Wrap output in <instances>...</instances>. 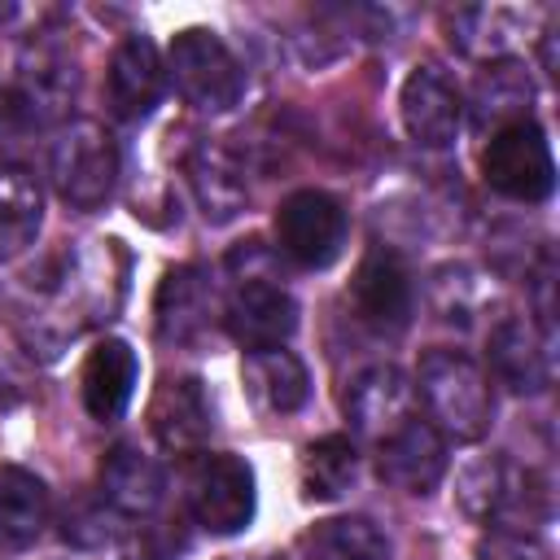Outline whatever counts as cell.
Wrapping results in <instances>:
<instances>
[{"instance_id":"6da1fadb","label":"cell","mask_w":560,"mask_h":560,"mask_svg":"<svg viewBox=\"0 0 560 560\" xmlns=\"http://www.w3.org/2000/svg\"><path fill=\"white\" fill-rule=\"evenodd\" d=\"M416 402H424V420L446 442H481L494 420V385L486 368L455 346H433L416 368Z\"/></svg>"},{"instance_id":"7a4b0ae2","label":"cell","mask_w":560,"mask_h":560,"mask_svg":"<svg viewBox=\"0 0 560 560\" xmlns=\"http://www.w3.org/2000/svg\"><path fill=\"white\" fill-rule=\"evenodd\" d=\"M166 79L184 96V105L201 114H228L245 96V66L210 26L175 31L166 48Z\"/></svg>"},{"instance_id":"3957f363","label":"cell","mask_w":560,"mask_h":560,"mask_svg":"<svg viewBox=\"0 0 560 560\" xmlns=\"http://www.w3.org/2000/svg\"><path fill=\"white\" fill-rule=\"evenodd\" d=\"M459 508L481 525H508L538 534V521H547V481L534 468H521L503 455H486L464 468L459 477Z\"/></svg>"},{"instance_id":"277c9868","label":"cell","mask_w":560,"mask_h":560,"mask_svg":"<svg viewBox=\"0 0 560 560\" xmlns=\"http://www.w3.org/2000/svg\"><path fill=\"white\" fill-rule=\"evenodd\" d=\"M48 175L70 210H101L118 188V149L92 118L61 122L48 149Z\"/></svg>"},{"instance_id":"5b68a950","label":"cell","mask_w":560,"mask_h":560,"mask_svg":"<svg viewBox=\"0 0 560 560\" xmlns=\"http://www.w3.org/2000/svg\"><path fill=\"white\" fill-rule=\"evenodd\" d=\"M184 499L206 534H241L258 508L254 468L232 451H197L184 472Z\"/></svg>"},{"instance_id":"8992f818","label":"cell","mask_w":560,"mask_h":560,"mask_svg":"<svg viewBox=\"0 0 560 560\" xmlns=\"http://www.w3.org/2000/svg\"><path fill=\"white\" fill-rule=\"evenodd\" d=\"M481 175L486 184L508 197V201H542L556 188V158H551V140L534 118L508 122L499 131H490L486 149H481Z\"/></svg>"},{"instance_id":"52a82bcc","label":"cell","mask_w":560,"mask_h":560,"mask_svg":"<svg viewBox=\"0 0 560 560\" xmlns=\"http://www.w3.org/2000/svg\"><path fill=\"white\" fill-rule=\"evenodd\" d=\"M346 206L324 188H298L276 210V245L298 267H328L346 249Z\"/></svg>"},{"instance_id":"ba28073f","label":"cell","mask_w":560,"mask_h":560,"mask_svg":"<svg viewBox=\"0 0 560 560\" xmlns=\"http://www.w3.org/2000/svg\"><path fill=\"white\" fill-rule=\"evenodd\" d=\"M70 96H74V70H66V61L57 57L26 61L0 88V140H26L57 127Z\"/></svg>"},{"instance_id":"9c48e42d","label":"cell","mask_w":560,"mask_h":560,"mask_svg":"<svg viewBox=\"0 0 560 560\" xmlns=\"http://www.w3.org/2000/svg\"><path fill=\"white\" fill-rule=\"evenodd\" d=\"M223 324L232 341L245 346L249 354L284 350L289 337L298 332V298L276 276H236L223 302Z\"/></svg>"},{"instance_id":"30bf717a","label":"cell","mask_w":560,"mask_h":560,"mask_svg":"<svg viewBox=\"0 0 560 560\" xmlns=\"http://www.w3.org/2000/svg\"><path fill=\"white\" fill-rule=\"evenodd\" d=\"M398 118L420 149H446L464 127V92L442 66L424 61L398 88Z\"/></svg>"},{"instance_id":"8fae6325","label":"cell","mask_w":560,"mask_h":560,"mask_svg":"<svg viewBox=\"0 0 560 560\" xmlns=\"http://www.w3.org/2000/svg\"><path fill=\"white\" fill-rule=\"evenodd\" d=\"M341 411H346L354 438L376 446L381 438H389L398 424H407L416 416V381L398 363H372L346 385Z\"/></svg>"},{"instance_id":"7c38bea8","label":"cell","mask_w":560,"mask_h":560,"mask_svg":"<svg viewBox=\"0 0 560 560\" xmlns=\"http://www.w3.org/2000/svg\"><path fill=\"white\" fill-rule=\"evenodd\" d=\"M446 438L416 411L389 438L376 442V472L402 494H433L446 477Z\"/></svg>"},{"instance_id":"4fadbf2b","label":"cell","mask_w":560,"mask_h":560,"mask_svg":"<svg viewBox=\"0 0 560 560\" xmlns=\"http://www.w3.org/2000/svg\"><path fill=\"white\" fill-rule=\"evenodd\" d=\"M166 88V61L149 35H122L105 70V105L118 122H144Z\"/></svg>"},{"instance_id":"5bb4252c","label":"cell","mask_w":560,"mask_h":560,"mask_svg":"<svg viewBox=\"0 0 560 560\" xmlns=\"http://www.w3.org/2000/svg\"><path fill=\"white\" fill-rule=\"evenodd\" d=\"M350 302L359 311V319L376 332H402L407 319H411V271L402 267V258L385 245L368 249L354 267V280H350Z\"/></svg>"},{"instance_id":"9a60e30c","label":"cell","mask_w":560,"mask_h":560,"mask_svg":"<svg viewBox=\"0 0 560 560\" xmlns=\"http://www.w3.org/2000/svg\"><path fill=\"white\" fill-rule=\"evenodd\" d=\"M96 494L101 503L114 512V516H131V521H149L162 499H166V472L162 464L131 446V442H118L109 446V455L101 459V477H96Z\"/></svg>"},{"instance_id":"2e32d148","label":"cell","mask_w":560,"mask_h":560,"mask_svg":"<svg viewBox=\"0 0 560 560\" xmlns=\"http://www.w3.org/2000/svg\"><path fill=\"white\" fill-rule=\"evenodd\" d=\"M140 385V359L131 350V341L122 337H101L88 359H83V372H79V398H83V411L101 424L118 420L131 402Z\"/></svg>"},{"instance_id":"e0dca14e","label":"cell","mask_w":560,"mask_h":560,"mask_svg":"<svg viewBox=\"0 0 560 560\" xmlns=\"http://www.w3.org/2000/svg\"><path fill=\"white\" fill-rule=\"evenodd\" d=\"M547 346L551 341L529 319L503 315L490 328V337H486V363H490L494 381L508 385L512 394H542L547 389V376H551Z\"/></svg>"},{"instance_id":"ac0fdd59","label":"cell","mask_w":560,"mask_h":560,"mask_svg":"<svg viewBox=\"0 0 560 560\" xmlns=\"http://www.w3.org/2000/svg\"><path fill=\"white\" fill-rule=\"evenodd\" d=\"M214 411L197 376H171L149 402V429L153 438L175 455H197L210 438Z\"/></svg>"},{"instance_id":"d6986e66","label":"cell","mask_w":560,"mask_h":560,"mask_svg":"<svg viewBox=\"0 0 560 560\" xmlns=\"http://www.w3.org/2000/svg\"><path fill=\"white\" fill-rule=\"evenodd\" d=\"M188 184H192V197L210 223L236 219L249 201L245 166L223 140H197L188 149Z\"/></svg>"},{"instance_id":"ffe728a7","label":"cell","mask_w":560,"mask_h":560,"mask_svg":"<svg viewBox=\"0 0 560 560\" xmlns=\"http://www.w3.org/2000/svg\"><path fill=\"white\" fill-rule=\"evenodd\" d=\"M219 302H214V284L201 267H175L162 276L158 298H153V319H158V337L188 346L197 341L210 319H214Z\"/></svg>"},{"instance_id":"44dd1931","label":"cell","mask_w":560,"mask_h":560,"mask_svg":"<svg viewBox=\"0 0 560 560\" xmlns=\"http://www.w3.org/2000/svg\"><path fill=\"white\" fill-rule=\"evenodd\" d=\"M52 516V494L44 477L22 464H0V556L26 551L39 542Z\"/></svg>"},{"instance_id":"7402d4cb","label":"cell","mask_w":560,"mask_h":560,"mask_svg":"<svg viewBox=\"0 0 560 560\" xmlns=\"http://www.w3.org/2000/svg\"><path fill=\"white\" fill-rule=\"evenodd\" d=\"M44 228V188L26 166H0V262L35 245Z\"/></svg>"},{"instance_id":"603a6c76","label":"cell","mask_w":560,"mask_h":560,"mask_svg":"<svg viewBox=\"0 0 560 560\" xmlns=\"http://www.w3.org/2000/svg\"><path fill=\"white\" fill-rule=\"evenodd\" d=\"M521 35V13L516 9H499V4H472V9H455L446 13V39L477 61H508L512 39Z\"/></svg>"},{"instance_id":"cb8c5ba5","label":"cell","mask_w":560,"mask_h":560,"mask_svg":"<svg viewBox=\"0 0 560 560\" xmlns=\"http://www.w3.org/2000/svg\"><path fill=\"white\" fill-rule=\"evenodd\" d=\"M306 560H389V538L372 516L346 512L315 521L302 538Z\"/></svg>"},{"instance_id":"d4e9b609","label":"cell","mask_w":560,"mask_h":560,"mask_svg":"<svg viewBox=\"0 0 560 560\" xmlns=\"http://www.w3.org/2000/svg\"><path fill=\"white\" fill-rule=\"evenodd\" d=\"M529 101H534V83L529 74L508 57V61H490L472 88V122L486 131H499L508 122L529 118Z\"/></svg>"},{"instance_id":"484cf974","label":"cell","mask_w":560,"mask_h":560,"mask_svg":"<svg viewBox=\"0 0 560 560\" xmlns=\"http://www.w3.org/2000/svg\"><path fill=\"white\" fill-rule=\"evenodd\" d=\"M359 477V446L354 438L346 433H328V438H315L302 455V490L306 499H341Z\"/></svg>"},{"instance_id":"4316f807","label":"cell","mask_w":560,"mask_h":560,"mask_svg":"<svg viewBox=\"0 0 560 560\" xmlns=\"http://www.w3.org/2000/svg\"><path fill=\"white\" fill-rule=\"evenodd\" d=\"M249 381L258 389V398L271 407V411H298L311 394V372L306 363L293 354V350H262V354H249Z\"/></svg>"},{"instance_id":"83f0119b","label":"cell","mask_w":560,"mask_h":560,"mask_svg":"<svg viewBox=\"0 0 560 560\" xmlns=\"http://www.w3.org/2000/svg\"><path fill=\"white\" fill-rule=\"evenodd\" d=\"M477 560H551L542 538L529 529H508V525H486L477 542Z\"/></svg>"},{"instance_id":"f1b7e54d","label":"cell","mask_w":560,"mask_h":560,"mask_svg":"<svg viewBox=\"0 0 560 560\" xmlns=\"http://www.w3.org/2000/svg\"><path fill=\"white\" fill-rule=\"evenodd\" d=\"M184 551V538L166 525H140V534L131 538L127 560H175Z\"/></svg>"},{"instance_id":"f546056e","label":"cell","mask_w":560,"mask_h":560,"mask_svg":"<svg viewBox=\"0 0 560 560\" xmlns=\"http://www.w3.org/2000/svg\"><path fill=\"white\" fill-rule=\"evenodd\" d=\"M236 560H280V556H236Z\"/></svg>"}]
</instances>
